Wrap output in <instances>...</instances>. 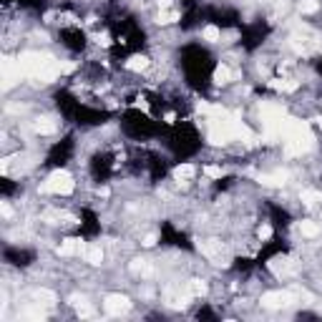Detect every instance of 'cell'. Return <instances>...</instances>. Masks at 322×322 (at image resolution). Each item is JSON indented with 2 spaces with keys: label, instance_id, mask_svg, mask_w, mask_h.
<instances>
[{
  "label": "cell",
  "instance_id": "20",
  "mask_svg": "<svg viewBox=\"0 0 322 322\" xmlns=\"http://www.w3.org/2000/svg\"><path fill=\"white\" fill-rule=\"evenodd\" d=\"M299 10H302V13H317L320 3H317V0H299Z\"/></svg>",
  "mask_w": 322,
  "mask_h": 322
},
{
  "label": "cell",
  "instance_id": "10",
  "mask_svg": "<svg viewBox=\"0 0 322 322\" xmlns=\"http://www.w3.org/2000/svg\"><path fill=\"white\" fill-rule=\"evenodd\" d=\"M272 88L274 91H280V93H290V91H297V81H287V78H274L272 83Z\"/></svg>",
  "mask_w": 322,
  "mask_h": 322
},
{
  "label": "cell",
  "instance_id": "3",
  "mask_svg": "<svg viewBox=\"0 0 322 322\" xmlns=\"http://www.w3.org/2000/svg\"><path fill=\"white\" fill-rule=\"evenodd\" d=\"M76 189V181L68 171H53L43 184V191H51V194H71Z\"/></svg>",
  "mask_w": 322,
  "mask_h": 322
},
{
  "label": "cell",
  "instance_id": "12",
  "mask_svg": "<svg viewBox=\"0 0 322 322\" xmlns=\"http://www.w3.org/2000/svg\"><path fill=\"white\" fill-rule=\"evenodd\" d=\"M272 269H274L277 274H290V272H294V264H292V260H287V257H282V260H274Z\"/></svg>",
  "mask_w": 322,
  "mask_h": 322
},
{
  "label": "cell",
  "instance_id": "24",
  "mask_svg": "<svg viewBox=\"0 0 322 322\" xmlns=\"http://www.w3.org/2000/svg\"><path fill=\"white\" fill-rule=\"evenodd\" d=\"M98 43H101V46H111V38H109V33H101V35H98Z\"/></svg>",
  "mask_w": 322,
  "mask_h": 322
},
{
  "label": "cell",
  "instance_id": "25",
  "mask_svg": "<svg viewBox=\"0 0 322 322\" xmlns=\"http://www.w3.org/2000/svg\"><path fill=\"white\" fill-rule=\"evenodd\" d=\"M0 209H3V217H10V214H13V211H10V206H8V204H3V206H0Z\"/></svg>",
  "mask_w": 322,
  "mask_h": 322
},
{
  "label": "cell",
  "instance_id": "27",
  "mask_svg": "<svg viewBox=\"0 0 322 322\" xmlns=\"http://www.w3.org/2000/svg\"><path fill=\"white\" fill-rule=\"evenodd\" d=\"M315 121H317V123H320V126H322V118H315Z\"/></svg>",
  "mask_w": 322,
  "mask_h": 322
},
{
  "label": "cell",
  "instance_id": "19",
  "mask_svg": "<svg viewBox=\"0 0 322 322\" xmlns=\"http://www.w3.org/2000/svg\"><path fill=\"white\" fill-rule=\"evenodd\" d=\"M302 202H305L307 206H315L317 202H322V194H320V191H312V189H307V191H302Z\"/></svg>",
  "mask_w": 322,
  "mask_h": 322
},
{
  "label": "cell",
  "instance_id": "16",
  "mask_svg": "<svg viewBox=\"0 0 322 322\" xmlns=\"http://www.w3.org/2000/svg\"><path fill=\"white\" fill-rule=\"evenodd\" d=\"M202 35H204V40H209V43H219V40H222V30H219L217 26H206V28L202 30Z\"/></svg>",
  "mask_w": 322,
  "mask_h": 322
},
{
  "label": "cell",
  "instance_id": "13",
  "mask_svg": "<svg viewBox=\"0 0 322 322\" xmlns=\"http://www.w3.org/2000/svg\"><path fill=\"white\" fill-rule=\"evenodd\" d=\"M229 78H232V71H229V66H217V71H214V83L217 86H224V83H229Z\"/></svg>",
  "mask_w": 322,
  "mask_h": 322
},
{
  "label": "cell",
  "instance_id": "26",
  "mask_svg": "<svg viewBox=\"0 0 322 322\" xmlns=\"http://www.w3.org/2000/svg\"><path fill=\"white\" fill-rule=\"evenodd\" d=\"M159 5H164V8H166V5H171V0H159Z\"/></svg>",
  "mask_w": 322,
  "mask_h": 322
},
{
  "label": "cell",
  "instance_id": "11",
  "mask_svg": "<svg viewBox=\"0 0 322 322\" xmlns=\"http://www.w3.org/2000/svg\"><path fill=\"white\" fill-rule=\"evenodd\" d=\"M126 68L139 73V71L148 68V58H146V56H131V58H128V63H126Z\"/></svg>",
  "mask_w": 322,
  "mask_h": 322
},
{
  "label": "cell",
  "instance_id": "14",
  "mask_svg": "<svg viewBox=\"0 0 322 322\" xmlns=\"http://www.w3.org/2000/svg\"><path fill=\"white\" fill-rule=\"evenodd\" d=\"M299 232H302L305 237H317V234H320V224L310 222V219H302V222H299Z\"/></svg>",
  "mask_w": 322,
  "mask_h": 322
},
{
  "label": "cell",
  "instance_id": "2",
  "mask_svg": "<svg viewBox=\"0 0 322 322\" xmlns=\"http://www.w3.org/2000/svg\"><path fill=\"white\" fill-rule=\"evenodd\" d=\"M310 146H312V134H310L307 123H299V121L285 123V151H287V156L305 154Z\"/></svg>",
  "mask_w": 322,
  "mask_h": 322
},
{
  "label": "cell",
  "instance_id": "6",
  "mask_svg": "<svg viewBox=\"0 0 322 322\" xmlns=\"http://www.w3.org/2000/svg\"><path fill=\"white\" fill-rule=\"evenodd\" d=\"M15 76H20V63H15V60L5 58V60H3V81H5V83H3V88H5V91L13 86Z\"/></svg>",
  "mask_w": 322,
  "mask_h": 322
},
{
  "label": "cell",
  "instance_id": "4",
  "mask_svg": "<svg viewBox=\"0 0 322 322\" xmlns=\"http://www.w3.org/2000/svg\"><path fill=\"white\" fill-rule=\"evenodd\" d=\"M294 302V294L292 292H267L262 294V307H269V310H280V307H287Z\"/></svg>",
  "mask_w": 322,
  "mask_h": 322
},
{
  "label": "cell",
  "instance_id": "8",
  "mask_svg": "<svg viewBox=\"0 0 322 322\" xmlns=\"http://www.w3.org/2000/svg\"><path fill=\"white\" fill-rule=\"evenodd\" d=\"M287 179H290L287 171H277V174H264V176H260V181L267 184V186H282V184H287Z\"/></svg>",
  "mask_w": 322,
  "mask_h": 322
},
{
  "label": "cell",
  "instance_id": "9",
  "mask_svg": "<svg viewBox=\"0 0 322 322\" xmlns=\"http://www.w3.org/2000/svg\"><path fill=\"white\" fill-rule=\"evenodd\" d=\"M33 131L40 134V136H48V134L56 131V123H53L51 118H38V121L33 123Z\"/></svg>",
  "mask_w": 322,
  "mask_h": 322
},
{
  "label": "cell",
  "instance_id": "18",
  "mask_svg": "<svg viewBox=\"0 0 322 322\" xmlns=\"http://www.w3.org/2000/svg\"><path fill=\"white\" fill-rule=\"evenodd\" d=\"M86 260L98 267V264L103 262V252H101V247H88V249H86Z\"/></svg>",
  "mask_w": 322,
  "mask_h": 322
},
{
  "label": "cell",
  "instance_id": "7",
  "mask_svg": "<svg viewBox=\"0 0 322 322\" xmlns=\"http://www.w3.org/2000/svg\"><path fill=\"white\" fill-rule=\"evenodd\" d=\"M58 254L63 257H73V254H86V244L81 239H66L58 247Z\"/></svg>",
  "mask_w": 322,
  "mask_h": 322
},
{
  "label": "cell",
  "instance_id": "17",
  "mask_svg": "<svg viewBox=\"0 0 322 322\" xmlns=\"http://www.w3.org/2000/svg\"><path fill=\"white\" fill-rule=\"evenodd\" d=\"M186 292H189L191 297H202V294L206 292V285H204L202 280H191V282L186 285Z\"/></svg>",
  "mask_w": 322,
  "mask_h": 322
},
{
  "label": "cell",
  "instance_id": "5",
  "mask_svg": "<svg viewBox=\"0 0 322 322\" xmlns=\"http://www.w3.org/2000/svg\"><path fill=\"white\" fill-rule=\"evenodd\" d=\"M103 307H106L109 315H126L128 310H131V302H128V297H123V294H109Z\"/></svg>",
  "mask_w": 322,
  "mask_h": 322
},
{
  "label": "cell",
  "instance_id": "21",
  "mask_svg": "<svg viewBox=\"0 0 322 322\" xmlns=\"http://www.w3.org/2000/svg\"><path fill=\"white\" fill-rule=\"evenodd\" d=\"M204 174H206L209 179H222V176H224V169H222V166H206Z\"/></svg>",
  "mask_w": 322,
  "mask_h": 322
},
{
  "label": "cell",
  "instance_id": "23",
  "mask_svg": "<svg viewBox=\"0 0 322 322\" xmlns=\"http://www.w3.org/2000/svg\"><path fill=\"white\" fill-rule=\"evenodd\" d=\"M141 244H144V247H154V244H156V237H154V234H148V237H144Z\"/></svg>",
  "mask_w": 322,
  "mask_h": 322
},
{
  "label": "cell",
  "instance_id": "15",
  "mask_svg": "<svg viewBox=\"0 0 322 322\" xmlns=\"http://www.w3.org/2000/svg\"><path fill=\"white\" fill-rule=\"evenodd\" d=\"M174 176H176L179 181L191 179V176H194V166H191V164H181V166H176V169H174Z\"/></svg>",
  "mask_w": 322,
  "mask_h": 322
},
{
  "label": "cell",
  "instance_id": "22",
  "mask_svg": "<svg viewBox=\"0 0 322 322\" xmlns=\"http://www.w3.org/2000/svg\"><path fill=\"white\" fill-rule=\"evenodd\" d=\"M257 234H260V239H269V237H272V227H269V224H262Z\"/></svg>",
  "mask_w": 322,
  "mask_h": 322
},
{
  "label": "cell",
  "instance_id": "1",
  "mask_svg": "<svg viewBox=\"0 0 322 322\" xmlns=\"http://www.w3.org/2000/svg\"><path fill=\"white\" fill-rule=\"evenodd\" d=\"M20 71H23L26 76L30 78H40V81H46L51 83L53 78H58L63 71H60V63L46 53H23L20 56Z\"/></svg>",
  "mask_w": 322,
  "mask_h": 322
}]
</instances>
